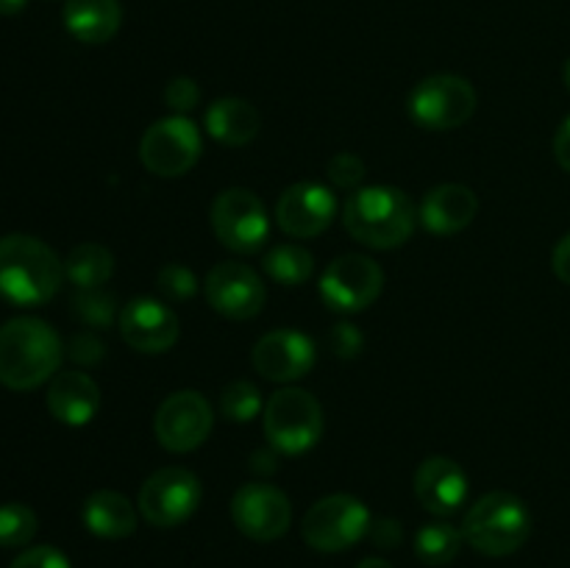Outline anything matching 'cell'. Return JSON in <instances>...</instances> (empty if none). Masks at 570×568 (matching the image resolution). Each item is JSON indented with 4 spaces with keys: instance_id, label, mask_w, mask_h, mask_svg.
<instances>
[{
    "instance_id": "obj_35",
    "label": "cell",
    "mask_w": 570,
    "mask_h": 568,
    "mask_svg": "<svg viewBox=\"0 0 570 568\" xmlns=\"http://www.w3.org/2000/svg\"><path fill=\"white\" fill-rule=\"evenodd\" d=\"M104 343H100L98 334L92 332L76 334V337L70 340V345H67V356H70L72 362H78V365H98V362L104 360Z\"/></svg>"
},
{
    "instance_id": "obj_40",
    "label": "cell",
    "mask_w": 570,
    "mask_h": 568,
    "mask_svg": "<svg viewBox=\"0 0 570 568\" xmlns=\"http://www.w3.org/2000/svg\"><path fill=\"white\" fill-rule=\"evenodd\" d=\"M356 568H393V562L382 560V557H365Z\"/></svg>"
},
{
    "instance_id": "obj_32",
    "label": "cell",
    "mask_w": 570,
    "mask_h": 568,
    "mask_svg": "<svg viewBox=\"0 0 570 568\" xmlns=\"http://www.w3.org/2000/svg\"><path fill=\"white\" fill-rule=\"evenodd\" d=\"M198 100H200V89L189 76H176L167 81L165 104L170 106L173 115H187V111H193L195 106H198Z\"/></svg>"
},
{
    "instance_id": "obj_12",
    "label": "cell",
    "mask_w": 570,
    "mask_h": 568,
    "mask_svg": "<svg viewBox=\"0 0 570 568\" xmlns=\"http://www.w3.org/2000/svg\"><path fill=\"white\" fill-rule=\"evenodd\" d=\"M384 271L365 254H345L334 259L321 276V298L328 310L362 312L382 295Z\"/></svg>"
},
{
    "instance_id": "obj_21",
    "label": "cell",
    "mask_w": 570,
    "mask_h": 568,
    "mask_svg": "<svg viewBox=\"0 0 570 568\" xmlns=\"http://www.w3.org/2000/svg\"><path fill=\"white\" fill-rule=\"evenodd\" d=\"M83 527L104 540H122L137 532V510L117 490H95L83 501Z\"/></svg>"
},
{
    "instance_id": "obj_22",
    "label": "cell",
    "mask_w": 570,
    "mask_h": 568,
    "mask_svg": "<svg viewBox=\"0 0 570 568\" xmlns=\"http://www.w3.org/2000/svg\"><path fill=\"white\" fill-rule=\"evenodd\" d=\"M65 28L87 45H104L120 31L122 9L117 0H67Z\"/></svg>"
},
{
    "instance_id": "obj_16",
    "label": "cell",
    "mask_w": 570,
    "mask_h": 568,
    "mask_svg": "<svg viewBox=\"0 0 570 568\" xmlns=\"http://www.w3.org/2000/svg\"><path fill=\"white\" fill-rule=\"evenodd\" d=\"M337 217V198L326 184L298 182L282 193L276 204V221L289 237H321Z\"/></svg>"
},
{
    "instance_id": "obj_13",
    "label": "cell",
    "mask_w": 570,
    "mask_h": 568,
    "mask_svg": "<svg viewBox=\"0 0 570 568\" xmlns=\"http://www.w3.org/2000/svg\"><path fill=\"white\" fill-rule=\"evenodd\" d=\"M232 518L239 532L259 543L278 540L293 521V505L276 484L250 482L234 493Z\"/></svg>"
},
{
    "instance_id": "obj_15",
    "label": "cell",
    "mask_w": 570,
    "mask_h": 568,
    "mask_svg": "<svg viewBox=\"0 0 570 568\" xmlns=\"http://www.w3.org/2000/svg\"><path fill=\"white\" fill-rule=\"evenodd\" d=\"M317 349L298 329H273L265 337L256 340L250 351V362L265 379L278 384H289L304 379L315 368Z\"/></svg>"
},
{
    "instance_id": "obj_5",
    "label": "cell",
    "mask_w": 570,
    "mask_h": 568,
    "mask_svg": "<svg viewBox=\"0 0 570 568\" xmlns=\"http://www.w3.org/2000/svg\"><path fill=\"white\" fill-rule=\"evenodd\" d=\"M265 438L282 454H304L323 438V407L309 390L282 388L265 404Z\"/></svg>"
},
{
    "instance_id": "obj_25",
    "label": "cell",
    "mask_w": 570,
    "mask_h": 568,
    "mask_svg": "<svg viewBox=\"0 0 570 568\" xmlns=\"http://www.w3.org/2000/svg\"><path fill=\"white\" fill-rule=\"evenodd\" d=\"M262 267H265V273L273 282L284 284V287H298L315 271V256L304 245L278 243L267 251Z\"/></svg>"
},
{
    "instance_id": "obj_31",
    "label": "cell",
    "mask_w": 570,
    "mask_h": 568,
    "mask_svg": "<svg viewBox=\"0 0 570 568\" xmlns=\"http://www.w3.org/2000/svg\"><path fill=\"white\" fill-rule=\"evenodd\" d=\"M365 176H367L365 161H362L356 154H348V150H343V154H337L332 161H328V178H332L334 187L340 189H360L362 182H365Z\"/></svg>"
},
{
    "instance_id": "obj_26",
    "label": "cell",
    "mask_w": 570,
    "mask_h": 568,
    "mask_svg": "<svg viewBox=\"0 0 570 568\" xmlns=\"http://www.w3.org/2000/svg\"><path fill=\"white\" fill-rule=\"evenodd\" d=\"M462 529L451 527L449 521H434L417 529L415 535V555L426 566H449L462 549Z\"/></svg>"
},
{
    "instance_id": "obj_6",
    "label": "cell",
    "mask_w": 570,
    "mask_h": 568,
    "mask_svg": "<svg viewBox=\"0 0 570 568\" xmlns=\"http://www.w3.org/2000/svg\"><path fill=\"white\" fill-rule=\"evenodd\" d=\"M371 510L351 493H334L315 501L301 521V535L315 551H345L371 529Z\"/></svg>"
},
{
    "instance_id": "obj_2",
    "label": "cell",
    "mask_w": 570,
    "mask_h": 568,
    "mask_svg": "<svg viewBox=\"0 0 570 568\" xmlns=\"http://www.w3.org/2000/svg\"><path fill=\"white\" fill-rule=\"evenodd\" d=\"M65 262L31 234L0 237V295L17 306L48 304L65 282Z\"/></svg>"
},
{
    "instance_id": "obj_34",
    "label": "cell",
    "mask_w": 570,
    "mask_h": 568,
    "mask_svg": "<svg viewBox=\"0 0 570 568\" xmlns=\"http://www.w3.org/2000/svg\"><path fill=\"white\" fill-rule=\"evenodd\" d=\"M9 568H70V560L56 546H31L17 555Z\"/></svg>"
},
{
    "instance_id": "obj_24",
    "label": "cell",
    "mask_w": 570,
    "mask_h": 568,
    "mask_svg": "<svg viewBox=\"0 0 570 568\" xmlns=\"http://www.w3.org/2000/svg\"><path fill=\"white\" fill-rule=\"evenodd\" d=\"M65 273L78 290L104 287L115 273V254L100 243H81L67 254Z\"/></svg>"
},
{
    "instance_id": "obj_17",
    "label": "cell",
    "mask_w": 570,
    "mask_h": 568,
    "mask_svg": "<svg viewBox=\"0 0 570 568\" xmlns=\"http://www.w3.org/2000/svg\"><path fill=\"white\" fill-rule=\"evenodd\" d=\"M120 334L139 354H165L178 340V315L159 298H134L120 312Z\"/></svg>"
},
{
    "instance_id": "obj_28",
    "label": "cell",
    "mask_w": 570,
    "mask_h": 568,
    "mask_svg": "<svg viewBox=\"0 0 570 568\" xmlns=\"http://www.w3.org/2000/svg\"><path fill=\"white\" fill-rule=\"evenodd\" d=\"M39 521L37 512L28 505L20 501H9V505H0V546L3 549H20L28 546L37 535Z\"/></svg>"
},
{
    "instance_id": "obj_39",
    "label": "cell",
    "mask_w": 570,
    "mask_h": 568,
    "mask_svg": "<svg viewBox=\"0 0 570 568\" xmlns=\"http://www.w3.org/2000/svg\"><path fill=\"white\" fill-rule=\"evenodd\" d=\"M28 0H0V14L3 17H14L26 9Z\"/></svg>"
},
{
    "instance_id": "obj_19",
    "label": "cell",
    "mask_w": 570,
    "mask_h": 568,
    "mask_svg": "<svg viewBox=\"0 0 570 568\" xmlns=\"http://www.w3.org/2000/svg\"><path fill=\"white\" fill-rule=\"evenodd\" d=\"M476 212L479 198L471 187H465V184H440V187H432L423 195L417 221L426 226V232L451 237V234H460L462 228L471 226Z\"/></svg>"
},
{
    "instance_id": "obj_36",
    "label": "cell",
    "mask_w": 570,
    "mask_h": 568,
    "mask_svg": "<svg viewBox=\"0 0 570 568\" xmlns=\"http://www.w3.org/2000/svg\"><path fill=\"white\" fill-rule=\"evenodd\" d=\"M367 535H371L373 543H376V546H384V549H390V546L401 543V523L393 521V518H376V521H371V529H367Z\"/></svg>"
},
{
    "instance_id": "obj_18",
    "label": "cell",
    "mask_w": 570,
    "mask_h": 568,
    "mask_svg": "<svg viewBox=\"0 0 570 568\" xmlns=\"http://www.w3.org/2000/svg\"><path fill=\"white\" fill-rule=\"evenodd\" d=\"M415 496L432 516H454L468 499V473L451 457H429L415 471Z\"/></svg>"
},
{
    "instance_id": "obj_11",
    "label": "cell",
    "mask_w": 570,
    "mask_h": 568,
    "mask_svg": "<svg viewBox=\"0 0 570 568\" xmlns=\"http://www.w3.org/2000/svg\"><path fill=\"white\" fill-rule=\"evenodd\" d=\"M215 427V410L198 390H178L159 404L154 415V434L161 449L189 454L200 449Z\"/></svg>"
},
{
    "instance_id": "obj_41",
    "label": "cell",
    "mask_w": 570,
    "mask_h": 568,
    "mask_svg": "<svg viewBox=\"0 0 570 568\" xmlns=\"http://www.w3.org/2000/svg\"><path fill=\"white\" fill-rule=\"evenodd\" d=\"M562 78H566V89L570 92V59L566 61V72H562Z\"/></svg>"
},
{
    "instance_id": "obj_8",
    "label": "cell",
    "mask_w": 570,
    "mask_h": 568,
    "mask_svg": "<svg viewBox=\"0 0 570 568\" xmlns=\"http://www.w3.org/2000/svg\"><path fill=\"white\" fill-rule=\"evenodd\" d=\"M215 237L237 254H256L271 237V217L256 193L245 187H228L212 204Z\"/></svg>"
},
{
    "instance_id": "obj_33",
    "label": "cell",
    "mask_w": 570,
    "mask_h": 568,
    "mask_svg": "<svg viewBox=\"0 0 570 568\" xmlns=\"http://www.w3.org/2000/svg\"><path fill=\"white\" fill-rule=\"evenodd\" d=\"M328 345H332V351L340 360H354V356H360L365 351V334L354 323L340 321L332 329V334H328Z\"/></svg>"
},
{
    "instance_id": "obj_38",
    "label": "cell",
    "mask_w": 570,
    "mask_h": 568,
    "mask_svg": "<svg viewBox=\"0 0 570 568\" xmlns=\"http://www.w3.org/2000/svg\"><path fill=\"white\" fill-rule=\"evenodd\" d=\"M554 156H557V161H560L562 170L570 173V115L562 120V126L557 128Z\"/></svg>"
},
{
    "instance_id": "obj_30",
    "label": "cell",
    "mask_w": 570,
    "mask_h": 568,
    "mask_svg": "<svg viewBox=\"0 0 570 568\" xmlns=\"http://www.w3.org/2000/svg\"><path fill=\"white\" fill-rule=\"evenodd\" d=\"M156 287H159V293L165 295L167 301H187L198 293V278H195V273L189 271L187 265L170 262V265L161 267L159 276H156Z\"/></svg>"
},
{
    "instance_id": "obj_37",
    "label": "cell",
    "mask_w": 570,
    "mask_h": 568,
    "mask_svg": "<svg viewBox=\"0 0 570 568\" xmlns=\"http://www.w3.org/2000/svg\"><path fill=\"white\" fill-rule=\"evenodd\" d=\"M551 267H554V276L562 284H570V234L557 243L554 254H551Z\"/></svg>"
},
{
    "instance_id": "obj_27",
    "label": "cell",
    "mask_w": 570,
    "mask_h": 568,
    "mask_svg": "<svg viewBox=\"0 0 570 568\" xmlns=\"http://www.w3.org/2000/svg\"><path fill=\"white\" fill-rule=\"evenodd\" d=\"M262 412V393L248 379H234L220 393V415L232 423H248Z\"/></svg>"
},
{
    "instance_id": "obj_4",
    "label": "cell",
    "mask_w": 570,
    "mask_h": 568,
    "mask_svg": "<svg viewBox=\"0 0 570 568\" xmlns=\"http://www.w3.org/2000/svg\"><path fill=\"white\" fill-rule=\"evenodd\" d=\"M462 535L479 555H515L532 535V512L521 496L510 490H493L465 512Z\"/></svg>"
},
{
    "instance_id": "obj_20",
    "label": "cell",
    "mask_w": 570,
    "mask_h": 568,
    "mask_svg": "<svg viewBox=\"0 0 570 568\" xmlns=\"http://www.w3.org/2000/svg\"><path fill=\"white\" fill-rule=\"evenodd\" d=\"M48 410L65 427H87L100 410V388L89 373L59 371L48 384Z\"/></svg>"
},
{
    "instance_id": "obj_23",
    "label": "cell",
    "mask_w": 570,
    "mask_h": 568,
    "mask_svg": "<svg viewBox=\"0 0 570 568\" xmlns=\"http://www.w3.org/2000/svg\"><path fill=\"white\" fill-rule=\"evenodd\" d=\"M259 128V111L245 98H220L206 109V131L228 148L254 143Z\"/></svg>"
},
{
    "instance_id": "obj_14",
    "label": "cell",
    "mask_w": 570,
    "mask_h": 568,
    "mask_svg": "<svg viewBox=\"0 0 570 568\" xmlns=\"http://www.w3.org/2000/svg\"><path fill=\"white\" fill-rule=\"evenodd\" d=\"M206 301L228 321H250L262 312L267 301L265 282L254 267L243 262H220L206 273Z\"/></svg>"
},
{
    "instance_id": "obj_10",
    "label": "cell",
    "mask_w": 570,
    "mask_h": 568,
    "mask_svg": "<svg viewBox=\"0 0 570 568\" xmlns=\"http://www.w3.org/2000/svg\"><path fill=\"white\" fill-rule=\"evenodd\" d=\"M200 505V479L189 468L167 466L145 479L137 507L150 527L170 529L187 521Z\"/></svg>"
},
{
    "instance_id": "obj_3",
    "label": "cell",
    "mask_w": 570,
    "mask_h": 568,
    "mask_svg": "<svg viewBox=\"0 0 570 568\" xmlns=\"http://www.w3.org/2000/svg\"><path fill=\"white\" fill-rule=\"evenodd\" d=\"M343 223L356 243L376 251H393L415 234L417 209L404 189L376 184L348 195Z\"/></svg>"
},
{
    "instance_id": "obj_1",
    "label": "cell",
    "mask_w": 570,
    "mask_h": 568,
    "mask_svg": "<svg viewBox=\"0 0 570 568\" xmlns=\"http://www.w3.org/2000/svg\"><path fill=\"white\" fill-rule=\"evenodd\" d=\"M65 360V345L42 317L20 315L0 326V384L33 390L50 382Z\"/></svg>"
},
{
    "instance_id": "obj_7",
    "label": "cell",
    "mask_w": 570,
    "mask_h": 568,
    "mask_svg": "<svg viewBox=\"0 0 570 568\" xmlns=\"http://www.w3.org/2000/svg\"><path fill=\"white\" fill-rule=\"evenodd\" d=\"M476 111V89L468 78L440 72L412 89L410 117L429 131H451L468 123Z\"/></svg>"
},
{
    "instance_id": "obj_29",
    "label": "cell",
    "mask_w": 570,
    "mask_h": 568,
    "mask_svg": "<svg viewBox=\"0 0 570 568\" xmlns=\"http://www.w3.org/2000/svg\"><path fill=\"white\" fill-rule=\"evenodd\" d=\"M115 295L106 293V290L100 287L78 290V293L72 295V310H76V315L92 329L111 326V321H115Z\"/></svg>"
},
{
    "instance_id": "obj_9",
    "label": "cell",
    "mask_w": 570,
    "mask_h": 568,
    "mask_svg": "<svg viewBox=\"0 0 570 568\" xmlns=\"http://www.w3.org/2000/svg\"><path fill=\"white\" fill-rule=\"evenodd\" d=\"M204 150L198 126L187 115H170L156 120L139 143V159L145 170L161 178H176L193 170Z\"/></svg>"
}]
</instances>
